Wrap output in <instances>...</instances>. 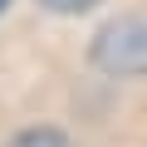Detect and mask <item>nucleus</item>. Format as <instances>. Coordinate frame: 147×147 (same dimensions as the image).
I'll return each mask as SVG.
<instances>
[{
  "instance_id": "nucleus-3",
  "label": "nucleus",
  "mask_w": 147,
  "mask_h": 147,
  "mask_svg": "<svg viewBox=\"0 0 147 147\" xmlns=\"http://www.w3.org/2000/svg\"><path fill=\"white\" fill-rule=\"evenodd\" d=\"M39 5H49L54 15H79V10H88V5H98V0H39Z\"/></svg>"
},
{
  "instance_id": "nucleus-4",
  "label": "nucleus",
  "mask_w": 147,
  "mask_h": 147,
  "mask_svg": "<svg viewBox=\"0 0 147 147\" xmlns=\"http://www.w3.org/2000/svg\"><path fill=\"white\" fill-rule=\"evenodd\" d=\"M5 5H10V0H0V10H5Z\"/></svg>"
},
{
  "instance_id": "nucleus-2",
  "label": "nucleus",
  "mask_w": 147,
  "mask_h": 147,
  "mask_svg": "<svg viewBox=\"0 0 147 147\" xmlns=\"http://www.w3.org/2000/svg\"><path fill=\"white\" fill-rule=\"evenodd\" d=\"M10 147H74L59 127H25V132H15L10 137Z\"/></svg>"
},
{
  "instance_id": "nucleus-1",
  "label": "nucleus",
  "mask_w": 147,
  "mask_h": 147,
  "mask_svg": "<svg viewBox=\"0 0 147 147\" xmlns=\"http://www.w3.org/2000/svg\"><path fill=\"white\" fill-rule=\"evenodd\" d=\"M93 64L118 74V79H142L147 74V15H118L93 39Z\"/></svg>"
}]
</instances>
